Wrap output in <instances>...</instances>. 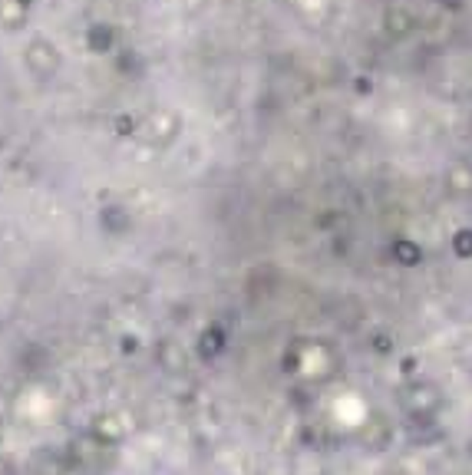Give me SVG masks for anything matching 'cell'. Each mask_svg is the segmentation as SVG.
I'll return each instance as SVG.
<instances>
[{
  "instance_id": "cell-4",
  "label": "cell",
  "mask_w": 472,
  "mask_h": 475,
  "mask_svg": "<svg viewBox=\"0 0 472 475\" xmlns=\"http://www.w3.org/2000/svg\"><path fill=\"white\" fill-rule=\"evenodd\" d=\"M452 248H456V254H459V258H472V228H462V231H456V238H452Z\"/></svg>"
},
{
  "instance_id": "cell-5",
  "label": "cell",
  "mask_w": 472,
  "mask_h": 475,
  "mask_svg": "<svg viewBox=\"0 0 472 475\" xmlns=\"http://www.w3.org/2000/svg\"><path fill=\"white\" fill-rule=\"evenodd\" d=\"M354 93H357V96H370V93H374V79H370V76H357V79H354Z\"/></svg>"
},
{
  "instance_id": "cell-3",
  "label": "cell",
  "mask_w": 472,
  "mask_h": 475,
  "mask_svg": "<svg viewBox=\"0 0 472 475\" xmlns=\"http://www.w3.org/2000/svg\"><path fill=\"white\" fill-rule=\"evenodd\" d=\"M449 185L456 192H472V165L466 162H456L449 169Z\"/></svg>"
},
{
  "instance_id": "cell-1",
  "label": "cell",
  "mask_w": 472,
  "mask_h": 475,
  "mask_svg": "<svg viewBox=\"0 0 472 475\" xmlns=\"http://www.w3.org/2000/svg\"><path fill=\"white\" fill-rule=\"evenodd\" d=\"M383 27L390 37H407V33L416 27V17H413V11H407V7H390L383 17Z\"/></svg>"
},
{
  "instance_id": "cell-6",
  "label": "cell",
  "mask_w": 472,
  "mask_h": 475,
  "mask_svg": "<svg viewBox=\"0 0 472 475\" xmlns=\"http://www.w3.org/2000/svg\"><path fill=\"white\" fill-rule=\"evenodd\" d=\"M440 4L446 11H462V7H466V0H440Z\"/></svg>"
},
{
  "instance_id": "cell-2",
  "label": "cell",
  "mask_w": 472,
  "mask_h": 475,
  "mask_svg": "<svg viewBox=\"0 0 472 475\" xmlns=\"http://www.w3.org/2000/svg\"><path fill=\"white\" fill-rule=\"evenodd\" d=\"M393 258H397V264H403V268H413V264L423 261V251H419V245H413L409 238H400V241H393Z\"/></svg>"
}]
</instances>
